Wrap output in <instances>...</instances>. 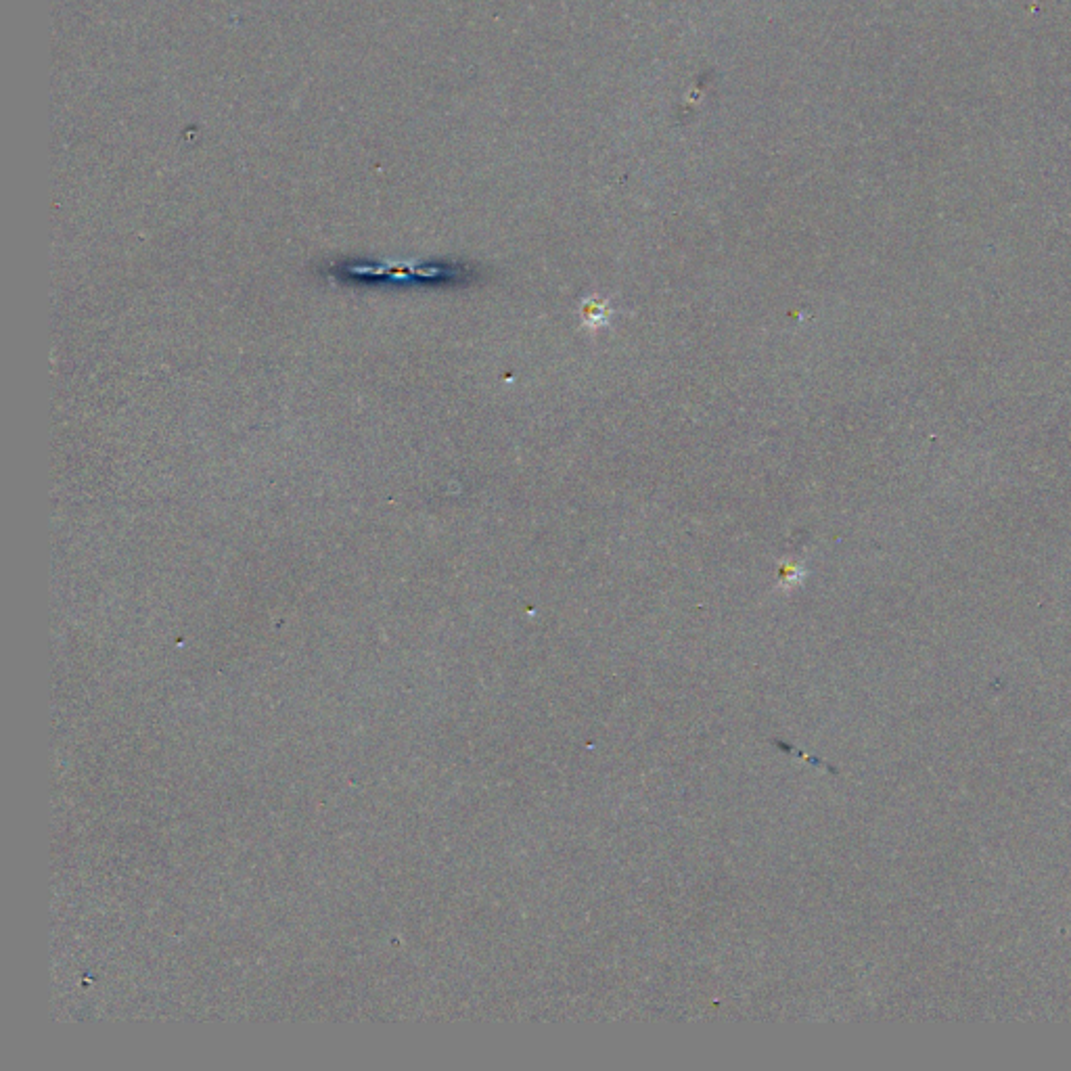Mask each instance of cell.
Returning <instances> with one entry per match:
<instances>
[{
	"mask_svg": "<svg viewBox=\"0 0 1071 1071\" xmlns=\"http://www.w3.org/2000/svg\"><path fill=\"white\" fill-rule=\"evenodd\" d=\"M609 316H611V310H609L607 300L590 298L582 304V321L584 325H588V329H599L601 325L609 321Z\"/></svg>",
	"mask_w": 1071,
	"mask_h": 1071,
	"instance_id": "6da1fadb",
	"label": "cell"
},
{
	"mask_svg": "<svg viewBox=\"0 0 1071 1071\" xmlns=\"http://www.w3.org/2000/svg\"><path fill=\"white\" fill-rule=\"evenodd\" d=\"M783 582H800L804 578V569L800 567V563H785L783 565Z\"/></svg>",
	"mask_w": 1071,
	"mask_h": 1071,
	"instance_id": "7a4b0ae2",
	"label": "cell"
}]
</instances>
